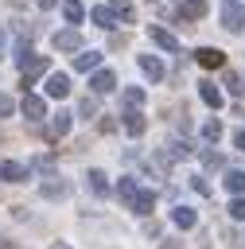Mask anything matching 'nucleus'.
<instances>
[{
  "label": "nucleus",
  "instance_id": "nucleus-13",
  "mask_svg": "<svg viewBox=\"0 0 245 249\" xmlns=\"http://www.w3.org/2000/svg\"><path fill=\"white\" fill-rule=\"evenodd\" d=\"M171 222H175L179 230H194V222H198V214H194L191 206H183V202H179V206L171 210Z\"/></svg>",
  "mask_w": 245,
  "mask_h": 249
},
{
  "label": "nucleus",
  "instance_id": "nucleus-28",
  "mask_svg": "<svg viewBox=\"0 0 245 249\" xmlns=\"http://www.w3.org/2000/svg\"><path fill=\"white\" fill-rule=\"evenodd\" d=\"M222 82L229 86V93H241V89H245V86H241V78H237L233 70H226V78H222Z\"/></svg>",
  "mask_w": 245,
  "mask_h": 249
},
{
  "label": "nucleus",
  "instance_id": "nucleus-1",
  "mask_svg": "<svg viewBox=\"0 0 245 249\" xmlns=\"http://www.w3.org/2000/svg\"><path fill=\"white\" fill-rule=\"evenodd\" d=\"M117 195H121V198L128 202V210H136V214H152V206H156V195H152V191H144L132 175H121Z\"/></svg>",
  "mask_w": 245,
  "mask_h": 249
},
{
  "label": "nucleus",
  "instance_id": "nucleus-6",
  "mask_svg": "<svg viewBox=\"0 0 245 249\" xmlns=\"http://www.w3.org/2000/svg\"><path fill=\"white\" fill-rule=\"evenodd\" d=\"M194 58H198V66H206V70L226 66V51H218V47H202V51H194Z\"/></svg>",
  "mask_w": 245,
  "mask_h": 249
},
{
  "label": "nucleus",
  "instance_id": "nucleus-24",
  "mask_svg": "<svg viewBox=\"0 0 245 249\" xmlns=\"http://www.w3.org/2000/svg\"><path fill=\"white\" fill-rule=\"evenodd\" d=\"M226 210H229L233 222H245V195H233V202H229Z\"/></svg>",
  "mask_w": 245,
  "mask_h": 249
},
{
  "label": "nucleus",
  "instance_id": "nucleus-15",
  "mask_svg": "<svg viewBox=\"0 0 245 249\" xmlns=\"http://www.w3.org/2000/svg\"><path fill=\"white\" fill-rule=\"evenodd\" d=\"M179 16L183 19H202L206 16V0H179Z\"/></svg>",
  "mask_w": 245,
  "mask_h": 249
},
{
  "label": "nucleus",
  "instance_id": "nucleus-35",
  "mask_svg": "<svg viewBox=\"0 0 245 249\" xmlns=\"http://www.w3.org/2000/svg\"><path fill=\"white\" fill-rule=\"evenodd\" d=\"M54 249H70V245H54Z\"/></svg>",
  "mask_w": 245,
  "mask_h": 249
},
{
  "label": "nucleus",
  "instance_id": "nucleus-29",
  "mask_svg": "<svg viewBox=\"0 0 245 249\" xmlns=\"http://www.w3.org/2000/svg\"><path fill=\"white\" fill-rule=\"evenodd\" d=\"M202 160H206V167H222L226 160H222V152H214V148H206L202 152Z\"/></svg>",
  "mask_w": 245,
  "mask_h": 249
},
{
  "label": "nucleus",
  "instance_id": "nucleus-26",
  "mask_svg": "<svg viewBox=\"0 0 245 249\" xmlns=\"http://www.w3.org/2000/svg\"><path fill=\"white\" fill-rule=\"evenodd\" d=\"M202 136H206L210 144H218V136H222V121H206V124H202Z\"/></svg>",
  "mask_w": 245,
  "mask_h": 249
},
{
  "label": "nucleus",
  "instance_id": "nucleus-33",
  "mask_svg": "<svg viewBox=\"0 0 245 249\" xmlns=\"http://www.w3.org/2000/svg\"><path fill=\"white\" fill-rule=\"evenodd\" d=\"M159 249H179V241H175V237H167V241H163Z\"/></svg>",
  "mask_w": 245,
  "mask_h": 249
},
{
  "label": "nucleus",
  "instance_id": "nucleus-22",
  "mask_svg": "<svg viewBox=\"0 0 245 249\" xmlns=\"http://www.w3.org/2000/svg\"><path fill=\"white\" fill-rule=\"evenodd\" d=\"M121 97H124V105H128V109H140V105H144V89H140V86H124V93H121Z\"/></svg>",
  "mask_w": 245,
  "mask_h": 249
},
{
  "label": "nucleus",
  "instance_id": "nucleus-20",
  "mask_svg": "<svg viewBox=\"0 0 245 249\" xmlns=\"http://www.w3.org/2000/svg\"><path fill=\"white\" fill-rule=\"evenodd\" d=\"M62 16H66V23H82V19H86L82 0H62Z\"/></svg>",
  "mask_w": 245,
  "mask_h": 249
},
{
  "label": "nucleus",
  "instance_id": "nucleus-3",
  "mask_svg": "<svg viewBox=\"0 0 245 249\" xmlns=\"http://www.w3.org/2000/svg\"><path fill=\"white\" fill-rule=\"evenodd\" d=\"M148 39L156 43V47H163V51H171V54H179L183 51V43L167 31V27H159V23H148Z\"/></svg>",
  "mask_w": 245,
  "mask_h": 249
},
{
  "label": "nucleus",
  "instance_id": "nucleus-16",
  "mask_svg": "<svg viewBox=\"0 0 245 249\" xmlns=\"http://www.w3.org/2000/svg\"><path fill=\"white\" fill-rule=\"evenodd\" d=\"M89 19H93L97 27H105V31H113V27H117V12H113V8H93V12H89Z\"/></svg>",
  "mask_w": 245,
  "mask_h": 249
},
{
  "label": "nucleus",
  "instance_id": "nucleus-14",
  "mask_svg": "<svg viewBox=\"0 0 245 249\" xmlns=\"http://www.w3.org/2000/svg\"><path fill=\"white\" fill-rule=\"evenodd\" d=\"M198 97L210 105V109H222V89L214 82H198Z\"/></svg>",
  "mask_w": 245,
  "mask_h": 249
},
{
  "label": "nucleus",
  "instance_id": "nucleus-10",
  "mask_svg": "<svg viewBox=\"0 0 245 249\" xmlns=\"http://www.w3.org/2000/svg\"><path fill=\"white\" fill-rule=\"evenodd\" d=\"M66 195H70V183L58 179V175H47V183H43V198H66Z\"/></svg>",
  "mask_w": 245,
  "mask_h": 249
},
{
  "label": "nucleus",
  "instance_id": "nucleus-8",
  "mask_svg": "<svg viewBox=\"0 0 245 249\" xmlns=\"http://www.w3.org/2000/svg\"><path fill=\"white\" fill-rule=\"evenodd\" d=\"M27 175H31V171H27L19 160H4V163H0V179H4V183H23Z\"/></svg>",
  "mask_w": 245,
  "mask_h": 249
},
{
  "label": "nucleus",
  "instance_id": "nucleus-27",
  "mask_svg": "<svg viewBox=\"0 0 245 249\" xmlns=\"http://www.w3.org/2000/svg\"><path fill=\"white\" fill-rule=\"evenodd\" d=\"M191 152H194L191 140H171V156H191Z\"/></svg>",
  "mask_w": 245,
  "mask_h": 249
},
{
  "label": "nucleus",
  "instance_id": "nucleus-5",
  "mask_svg": "<svg viewBox=\"0 0 245 249\" xmlns=\"http://www.w3.org/2000/svg\"><path fill=\"white\" fill-rule=\"evenodd\" d=\"M19 109H23V117H27V121H43V117H47V105H43V97H39V93H27V89H23V101H19Z\"/></svg>",
  "mask_w": 245,
  "mask_h": 249
},
{
  "label": "nucleus",
  "instance_id": "nucleus-9",
  "mask_svg": "<svg viewBox=\"0 0 245 249\" xmlns=\"http://www.w3.org/2000/svg\"><path fill=\"white\" fill-rule=\"evenodd\" d=\"M121 117H124V132H128V136H140V132L148 128V121H144V113H140V109H124Z\"/></svg>",
  "mask_w": 245,
  "mask_h": 249
},
{
  "label": "nucleus",
  "instance_id": "nucleus-18",
  "mask_svg": "<svg viewBox=\"0 0 245 249\" xmlns=\"http://www.w3.org/2000/svg\"><path fill=\"white\" fill-rule=\"evenodd\" d=\"M70 117H74V113L58 109V113L51 117V136H66V132H70Z\"/></svg>",
  "mask_w": 245,
  "mask_h": 249
},
{
  "label": "nucleus",
  "instance_id": "nucleus-32",
  "mask_svg": "<svg viewBox=\"0 0 245 249\" xmlns=\"http://www.w3.org/2000/svg\"><path fill=\"white\" fill-rule=\"evenodd\" d=\"M233 144H237V148H241V152H245V128H241V132H237V136H233Z\"/></svg>",
  "mask_w": 245,
  "mask_h": 249
},
{
  "label": "nucleus",
  "instance_id": "nucleus-30",
  "mask_svg": "<svg viewBox=\"0 0 245 249\" xmlns=\"http://www.w3.org/2000/svg\"><path fill=\"white\" fill-rule=\"evenodd\" d=\"M191 187H194L198 195H210V183H206V175H191Z\"/></svg>",
  "mask_w": 245,
  "mask_h": 249
},
{
  "label": "nucleus",
  "instance_id": "nucleus-12",
  "mask_svg": "<svg viewBox=\"0 0 245 249\" xmlns=\"http://www.w3.org/2000/svg\"><path fill=\"white\" fill-rule=\"evenodd\" d=\"M66 93H70V78H66V74H51V78H47V97H58V101H62Z\"/></svg>",
  "mask_w": 245,
  "mask_h": 249
},
{
  "label": "nucleus",
  "instance_id": "nucleus-4",
  "mask_svg": "<svg viewBox=\"0 0 245 249\" xmlns=\"http://www.w3.org/2000/svg\"><path fill=\"white\" fill-rule=\"evenodd\" d=\"M54 51H62V54H74V51H82V35L74 31V27H66V31H54Z\"/></svg>",
  "mask_w": 245,
  "mask_h": 249
},
{
  "label": "nucleus",
  "instance_id": "nucleus-31",
  "mask_svg": "<svg viewBox=\"0 0 245 249\" xmlns=\"http://www.w3.org/2000/svg\"><path fill=\"white\" fill-rule=\"evenodd\" d=\"M12 109H16V101H12V97H8V93H0V117H8V113H12Z\"/></svg>",
  "mask_w": 245,
  "mask_h": 249
},
{
  "label": "nucleus",
  "instance_id": "nucleus-21",
  "mask_svg": "<svg viewBox=\"0 0 245 249\" xmlns=\"http://www.w3.org/2000/svg\"><path fill=\"white\" fill-rule=\"evenodd\" d=\"M222 183H226V191H229V195H245V171H226V179H222Z\"/></svg>",
  "mask_w": 245,
  "mask_h": 249
},
{
  "label": "nucleus",
  "instance_id": "nucleus-2",
  "mask_svg": "<svg viewBox=\"0 0 245 249\" xmlns=\"http://www.w3.org/2000/svg\"><path fill=\"white\" fill-rule=\"evenodd\" d=\"M222 27L226 31H245V8L237 0H222Z\"/></svg>",
  "mask_w": 245,
  "mask_h": 249
},
{
  "label": "nucleus",
  "instance_id": "nucleus-17",
  "mask_svg": "<svg viewBox=\"0 0 245 249\" xmlns=\"http://www.w3.org/2000/svg\"><path fill=\"white\" fill-rule=\"evenodd\" d=\"M140 70H144L152 82H159V78H163V62H159L156 54H140Z\"/></svg>",
  "mask_w": 245,
  "mask_h": 249
},
{
  "label": "nucleus",
  "instance_id": "nucleus-19",
  "mask_svg": "<svg viewBox=\"0 0 245 249\" xmlns=\"http://www.w3.org/2000/svg\"><path fill=\"white\" fill-rule=\"evenodd\" d=\"M86 183H89V191H93V195H109V175H105V171H97V167H93V171L86 175Z\"/></svg>",
  "mask_w": 245,
  "mask_h": 249
},
{
  "label": "nucleus",
  "instance_id": "nucleus-11",
  "mask_svg": "<svg viewBox=\"0 0 245 249\" xmlns=\"http://www.w3.org/2000/svg\"><path fill=\"white\" fill-rule=\"evenodd\" d=\"M97 66H101V51H82V54H74V70L89 74V70H97Z\"/></svg>",
  "mask_w": 245,
  "mask_h": 249
},
{
  "label": "nucleus",
  "instance_id": "nucleus-7",
  "mask_svg": "<svg viewBox=\"0 0 245 249\" xmlns=\"http://www.w3.org/2000/svg\"><path fill=\"white\" fill-rule=\"evenodd\" d=\"M89 89H93V93H109V89H117V74L97 66V70H93V78H89Z\"/></svg>",
  "mask_w": 245,
  "mask_h": 249
},
{
  "label": "nucleus",
  "instance_id": "nucleus-25",
  "mask_svg": "<svg viewBox=\"0 0 245 249\" xmlns=\"http://www.w3.org/2000/svg\"><path fill=\"white\" fill-rule=\"evenodd\" d=\"M97 109H101V105H97V93H93V97H82V105H78V113H82L86 121H89V117H97Z\"/></svg>",
  "mask_w": 245,
  "mask_h": 249
},
{
  "label": "nucleus",
  "instance_id": "nucleus-23",
  "mask_svg": "<svg viewBox=\"0 0 245 249\" xmlns=\"http://www.w3.org/2000/svg\"><path fill=\"white\" fill-rule=\"evenodd\" d=\"M109 8L117 12V19H124V23H132V4H128V0H109Z\"/></svg>",
  "mask_w": 245,
  "mask_h": 249
},
{
  "label": "nucleus",
  "instance_id": "nucleus-34",
  "mask_svg": "<svg viewBox=\"0 0 245 249\" xmlns=\"http://www.w3.org/2000/svg\"><path fill=\"white\" fill-rule=\"evenodd\" d=\"M54 4H58V0H39V8H43V12H47V8H54Z\"/></svg>",
  "mask_w": 245,
  "mask_h": 249
},
{
  "label": "nucleus",
  "instance_id": "nucleus-36",
  "mask_svg": "<svg viewBox=\"0 0 245 249\" xmlns=\"http://www.w3.org/2000/svg\"><path fill=\"white\" fill-rule=\"evenodd\" d=\"M148 4H152V0H148Z\"/></svg>",
  "mask_w": 245,
  "mask_h": 249
}]
</instances>
